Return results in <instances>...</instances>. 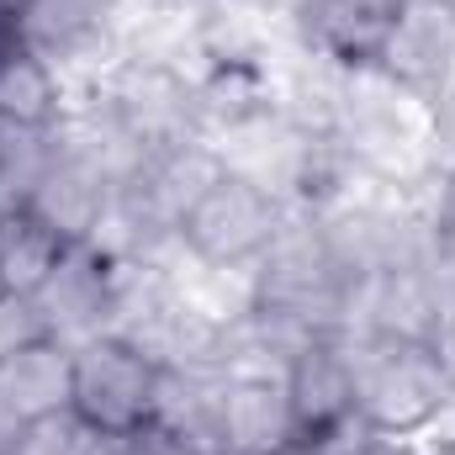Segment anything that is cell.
Masks as SVG:
<instances>
[{"label":"cell","instance_id":"obj_8","mask_svg":"<svg viewBox=\"0 0 455 455\" xmlns=\"http://www.w3.org/2000/svg\"><path fill=\"white\" fill-rule=\"evenodd\" d=\"M116 302H122V259L101 243H75L53 281L37 291V307L53 329V339L80 344L116 329Z\"/></svg>","mask_w":455,"mask_h":455},{"label":"cell","instance_id":"obj_15","mask_svg":"<svg viewBox=\"0 0 455 455\" xmlns=\"http://www.w3.org/2000/svg\"><path fill=\"white\" fill-rule=\"evenodd\" d=\"M59 154V132H32V127H0V207H16L37 191L43 170Z\"/></svg>","mask_w":455,"mask_h":455},{"label":"cell","instance_id":"obj_17","mask_svg":"<svg viewBox=\"0 0 455 455\" xmlns=\"http://www.w3.org/2000/svg\"><path fill=\"white\" fill-rule=\"evenodd\" d=\"M48 318L37 307V297H16V291H0V360L21 355L27 344L48 339Z\"/></svg>","mask_w":455,"mask_h":455},{"label":"cell","instance_id":"obj_3","mask_svg":"<svg viewBox=\"0 0 455 455\" xmlns=\"http://www.w3.org/2000/svg\"><path fill=\"white\" fill-rule=\"evenodd\" d=\"M159 376H164V365L116 329L96 334V339H80L75 344V403L69 408L107 445L143 440L148 424H154Z\"/></svg>","mask_w":455,"mask_h":455},{"label":"cell","instance_id":"obj_11","mask_svg":"<svg viewBox=\"0 0 455 455\" xmlns=\"http://www.w3.org/2000/svg\"><path fill=\"white\" fill-rule=\"evenodd\" d=\"M5 11L21 48H32L53 69H69L112 37L122 0H5Z\"/></svg>","mask_w":455,"mask_h":455},{"label":"cell","instance_id":"obj_6","mask_svg":"<svg viewBox=\"0 0 455 455\" xmlns=\"http://www.w3.org/2000/svg\"><path fill=\"white\" fill-rule=\"evenodd\" d=\"M403 16H408V0H297L291 5V27L307 59H323L339 75H376Z\"/></svg>","mask_w":455,"mask_h":455},{"label":"cell","instance_id":"obj_1","mask_svg":"<svg viewBox=\"0 0 455 455\" xmlns=\"http://www.w3.org/2000/svg\"><path fill=\"white\" fill-rule=\"evenodd\" d=\"M355 371V413L381 440H413L455 408V355L413 334H344Z\"/></svg>","mask_w":455,"mask_h":455},{"label":"cell","instance_id":"obj_14","mask_svg":"<svg viewBox=\"0 0 455 455\" xmlns=\"http://www.w3.org/2000/svg\"><path fill=\"white\" fill-rule=\"evenodd\" d=\"M75 243L59 233L53 223H43L27 202L16 207H0V291H16V297H37L53 270L64 265Z\"/></svg>","mask_w":455,"mask_h":455},{"label":"cell","instance_id":"obj_12","mask_svg":"<svg viewBox=\"0 0 455 455\" xmlns=\"http://www.w3.org/2000/svg\"><path fill=\"white\" fill-rule=\"evenodd\" d=\"M0 392L16 403V413L27 424L69 413V403H75V344L48 334V339L27 344L21 355L0 360Z\"/></svg>","mask_w":455,"mask_h":455},{"label":"cell","instance_id":"obj_20","mask_svg":"<svg viewBox=\"0 0 455 455\" xmlns=\"http://www.w3.org/2000/svg\"><path fill=\"white\" fill-rule=\"evenodd\" d=\"M435 223L455 228V164L445 170V180H440V191H435Z\"/></svg>","mask_w":455,"mask_h":455},{"label":"cell","instance_id":"obj_13","mask_svg":"<svg viewBox=\"0 0 455 455\" xmlns=\"http://www.w3.org/2000/svg\"><path fill=\"white\" fill-rule=\"evenodd\" d=\"M69 116L64 96V69L37 59L32 48L11 43L0 53V127H32V132H59Z\"/></svg>","mask_w":455,"mask_h":455},{"label":"cell","instance_id":"obj_7","mask_svg":"<svg viewBox=\"0 0 455 455\" xmlns=\"http://www.w3.org/2000/svg\"><path fill=\"white\" fill-rule=\"evenodd\" d=\"M218 445L223 455H281L297 445L281 365H233L218 376Z\"/></svg>","mask_w":455,"mask_h":455},{"label":"cell","instance_id":"obj_21","mask_svg":"<svg viewBox=\"0 0 455 455\" xmlns=\"http://www.w3.org/2000/svg\"><path fill=\"white\" fill-rule=\"evenodd\" d=\"M424 455H455V435H440V440H435Z\"/></svg>","mask_w":455,"mask_h":455},{"label":"cell","instance_id":"obj_5","mask_svg":"<svg viewBox=\"0 0 455 455\" xmlns=\"http://www.w3.org/2000/svg\"><path fill=\"white\" fill-rule=\"evenodd\" d=\"M281 376H286V397H291V419H297V445L344 455L371 435L355 413V371H349L344 334L307 339L281 365Z\"/></svg>","mask_w":455,"mask_h":455},{"label":"cell","instance_id":"obj_10","mask_svg":"<svg viewBox=\"0 0 455 455\" xmlns=\"http://www.w3.org/2000/svg\"><path fill=\"white\" fill-rule=\"evenodd\" d=\"M112 196H116V180L101 164H91L75 143H64V132H59V154L43 170V180L27 196V207L43 223L59 228L69 243H96L107 218H112Z\"/></svg>","mask_w":455,"mask_h":455},{"label":"cell","instance_id":"obj_4","mask_svg":"<svg viewBox=\"0 0 455 455\" xmlns=\"http://www.w3.org/2000/svg\"><path fill=\"white\" fill-rule=\"evenodd\" d=\"M101 107L132 132L143 154H164L207 138L202 85L170 59H122L101 91Z\"/></svg>","mask_w":455,"mask_h":455},{"label":"cell","instance_id":"obj_19","mask_svg":"<svg viewBox=\"0 0 455 455\" xmlns=\"http://www.w3.org/2000/svg\"><path fill=\"white\" fill-rule=\"evenodd\" d=\"M344 455H424L419 445H408V440H381V435H365L360 445H349Z\"/></svg>","mask_w":455,"mask_h":455},{"label":"cell","instance_id":"obj_18","mask_svg":"<svg viewBox=\"0 0 455 455\" xmlns=\"http://www.w3.org/2000/svg\"><path fill=\"white\" fill-rule=\"evenodd\" d=\"M21 435H27V419L16 413V403L0 392V455H11L16 445H21Z\"/></svg>","mask_w":455,"mask_h":455},{"label":"cell","instance_id":"obj_9","mask_svg":"<svg viewBox=\"0 0 455 455\" xmlns=\"http://www.w3.org/2000/svg\"><path fill=\"white\" fill-rule=\"evenodd\" d=\"M403 96L435 101L455 85V11L451 0H408V16L376 69Z\"/></svg>","mask_w":455,"mask_h":455},{"label":"cell","instance_id":"obj_23","mask_svg":"<svg viewBox=\"0 0 455 455\" xmlns=\"http://www.w3.org/2000/svg\"><path fill=\"white\" fill-rule=\"evenodd\" d=\"M451 11H455V0H451Z\"/></svg>","mask_w":455,"mask_h":455},{"label":"cell","instance_id":"obj_22","mask_svg":"<svg viewBox=\"0 0 455 455\" xmlns=\"http://www.w3.org/2000/svg\"><path fill=\"white\" fill-rule=\"evenodd\" d=\"M281 455H323V451H313V445H291V451H281Z\"/></svg>","mask_w":455,"mask_h":455},{"label":"cell","instance_id":"obj_2","mask_svg":"<svg viewBox=\"0 0 455 455\" xmlns=\"http://www.w3.org/2000/svg\"><path fill=\"white\" fill-rule=\"evenodd\" d=\"M286 223H291L286 196L270 180H259V175L223 159V170L207 180V191L186 207V218L175 228V243L202 270H218V275L243 270L249 275L265 259V249L281 238Z\"/></svg>","mask_w":455,"mask_h":455},{"label":"cell","instance_id":"obj_16","mask_svg":"<svg viewBox=\"0 0 455 455\" xmlns=\"http://www.w3.org/2000/svg\"><path fill=\"white\" fill-rule=\"evenodd\" d=\"M11 455H107V440L69 408V413H53V419H32Z\"/></svg>","mask_w":455,"mask_h":455}]
</instances>
